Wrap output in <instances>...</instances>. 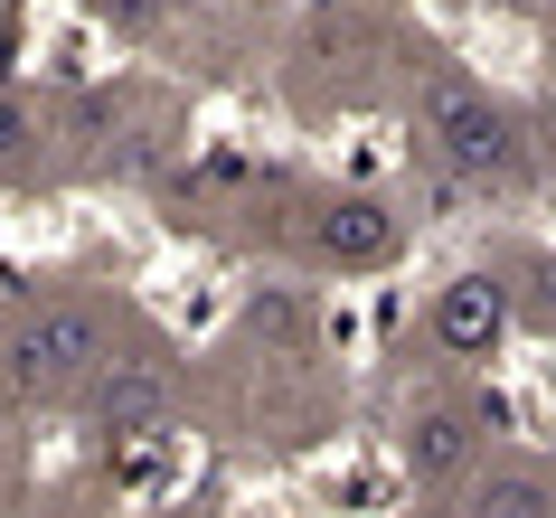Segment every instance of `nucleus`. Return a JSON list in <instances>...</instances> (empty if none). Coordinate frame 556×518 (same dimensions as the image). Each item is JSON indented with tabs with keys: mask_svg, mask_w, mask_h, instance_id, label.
<instances>
[{
	"mask_svg": "<svg viewBox=\"0 0 556 518\" xmlns=\"http://www.w3.org/2000/svg\"><path fill=\"white\" fill-rule=\"evenodd\" d=\"M415 132L434 142V161L463 179V189H519V179H528L519 114H509L491 86H471L463 66H434V76H425V94H415Z\"/></svg>",
	"mask_w": 556,
	"mask_h": 518,
	"instance_id": "f257e3e1",
	"label": "nucleus"
},
{
	"mask_svg": "<svg viewBox=\"0 0 556 518\" xmlns=\"http://www.w3.org/2000/svg\"><path fill=\"white\" fill-rule=\"evenodd\" d=\"M114 349H104V312L94 302H48L10 330V387L20 396H66V387H86Z\"/></svg>",
	"mask_w": 556,
	"mask_h": 518,
	"instance_id": "f03ea898",
	"label": "nucleus"
},
{
	"mask_svg": "<svg viewBox=\"0 0 556 518\" xmlns=\"http://www.w3.org/2000/svg\"><path fill=\"white\" fill-rule=\"evenodd\" d=\"M509 320H519V283H500V274H453V283L434 292V349L443 358H500V340H509Z\"/></svg>",
	"mask_w": 556,
	"mask_h": 518,
	"instance_id": "7ed1b4c3",
	"label": "nucleus"
},
{
	"mask_svg": "<svg viewBox=\"0 0 556 518\" xmlns=\"http://www.w3.org/2000/svg\"><path fill=\"white\" fill-rule=\"evenodd\" d=\"M302 245H312V264H340V274H378V264H396V207L387 199H321L312 207V227H302Z\"/></svg>",
	"mask_w": 556,
	"mask_h": 518,
	"instance_id": "20e7f679",
	"label": "nucleus"
},
{
	"mask_svg": "<svg viewBox=\"0 0 556 518\" xmlns=\"http://www.w3.org/2000/svg\"><path fill=\"white\" fill-rule=\"evenodd\" d=\"M471 462H481V415H471V405H425V415L406 425V471L425 490L471 481Z\"/></svg>",
	"mask_w": 556,
	"mask_h": 518,
	"instance_id": "39448f33",
	"label": "nucleus"
},
{
	"mask_svg": "<svg viewBox=\"0 0 556 518\" xmlns=\"http://www.w3.org/2000/svg\"><path fill=\"white\" fill-rule=\"evenodd\" d=\"M463 518H556V471L547 462H491L463 481Z\"/></svg>",
	"mask_w": 556,
	"mask_h": 518,
	"instance_id": "423d86ee",
	"label": "nucleus"
},
{
	"mask_svg": "<svg viewBox=\"0 0 556 518\" xmlns=\"http://www.w3.org/2000/svg\"><path fill=\"white\" fill-rule=\"evenodd\" d=\"M86 387H94V425H104V433H151V425H161V405H170V377L142 368V358H123V368L104 358Z\"/></svg>",
	"mask_w": 556,
	"mask_h": 518,
	"instance_id": "0eeeda50",
	"label": "nucleus"
},
{
	"mask_svg": "<svg viewBox=\"0 0 556 518\" xmlns=\"http://www.w3.org/2000/svg\"><path fill=\"white\" fill-rule=\"evenodd\" d=\"M29 142H38V104H29L20 86H0V170H10Z\"/></svg>",
	"mask_w": 556,
	"mask_h": 518,
	"instance_id": "6e6552de",
	"label": "nucleus"
},
{
	"mask_svg": "<svg viewBox=\"0 0 556 518\" xmlns=\"http://www.w3.org/2000/svg\"><path fill=\"white\" fill-rule=\"evenodd\" d=\"M94 20H114L123 38H142V29H161V10H170V0H86Z\"/></svg>",
	"mask_w": 556,
	"mask_h": 518,
	"instance_id": "1a4fd4ad",
	"label": "nucleus"
},
{
	"mask_svg": "<svg viewBox=\"0 0 556 518\" xmlns=\"http://www.w3.org/2000/svg\"><path fill=\"white\" fill-rule=\"evenodd\" d=\"M528 320H547V330H556V255L528 264Z\"/></svg>",
	"mask_w": 556,
	"mask_h": 518,
	"instance_id": "9d476101",
	"label": "nucleus"
},
{
	"mask_svg": "<svg viewBox=\"0 0 556 518\" xmlns=\"http://www.w3.org/2000/svg\"><path fill=\"white\" fill-rule=\"evenodd\" d=\"M547 94H556V58H547Z\"/></svg>",
	"mask_w": 556,
	"mask_h": 518,
	"instance_id": "9b49d317",
	"label": "nucleus"
},
{
	"mask_svg": "<svg viewBox=\"0 0 556 518\" xmlns=\"http://www.w3.org/2000/svg\"><path fill=\"white\" fill-rule=\"evenodd\" d=\"M509 10H538V0H509Z\"/></svg>",
	"mask_w": 556,
	"mask_h": 518,
	"instance_id": "f8f14e48",
	"label": "nucleus"
}]
</instances>
